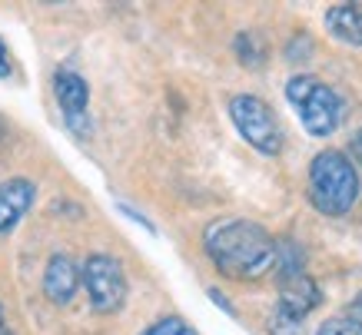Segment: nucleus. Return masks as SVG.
<instances>
[{
  "mask_svg": "<svg viewBox=\"0 0 362 335\" xmlns=\"http://www.w3.org/2000/svg\"><path fill=\"white\" fill-rule=\"evenodd\" d=\"M54 93H57L60 110H64V119L87 117L90 90H87V83H83V76H77L74 70H60V74L54 76Z\"/></svg>",
  "mask_w": 362,
  "mask_h": 335,
  "instance_id": "obj_9",
  "label": "nucleus"
},
{
  "mask_svg": "<svg viewBox=\"0 0 362 335\" xmlns=\"http://www.w3.org/2000/svg\"><path fill=\"white\" fill-rule=\"evenodd\" d=\"M33 183L30 180H4L0 183V233H11L17 226V219L30 209L33 203Z\"/></svg>",
  "mask_w": 362,
  "mask_h": 335,
  "instance_id": "obj_8",
  "label": "nucleus"
},
{
  "mask_svg": "<svg viewBox=\"0 0 362 335\" xmlns=\"http://www.w3.org/2000/svg\"><path fill=\"white\" fill-rule=\"evenodd\" d=\"M316 335H362V332L346 319V315H336V319H326V322L319 325Z\"/></svg>",
  "mask_w": 362,
  "mask_h": 335,
  "instance_id": "obj_12",
  "label": "nucleus"
},
{
  "mask_svg": "<svg viewBox=\"0 0 362 335\" xmlns=\"http://www.w3.org/2000/svg\"><path fill=\"white\" fill-rule=\"evenodd\" d=\"M213 266L230 279H259L276 266V239L252 219H216L203 233Z\"/></svg>",
  "mask_w": 362,
  "mask_h": 335,
  "instance_id": "obj_1",
  "label": "nucleus"
},
{
  "mask_svg": "<svg viewBox=\"0 0 362 335\" xmlns=\"http://www.w3.org/2000/svg\"><path fill=\"white\" fill-rule=\"evenodd\" d=\"M0 335H7V332H4V329H0Z\"/></svg>",
  "mask_w": 362,
  "mask_h": 335,
  "instance_id": "obj_20",
  "label": "nucleus"
},
{
  "mask_svg": "<svg viewBox=\"0 0 362 335\" xmlns=\"http://www.w3.org/2000/svg\"><path fill=\"white\" fill-rule=\"evenodd\" d=\"M11 74V60H7V54H4V44H0V80Z\"/></svg>",
  "mask_w": 362,
  "mask_h": 335,
  "instance_id": "obj_16",
  "label": "nucleus"
},
{
  "mask_svg": "<svg viewBox=\"0 0 362 335\" xmlns=\"http://www.w3.org/2000/svg\"><path fill=\"white\" fill-rule=\"evenodd\" d=\"M230 117L236 123L240 136L250 146H256L266 156H276L283 150V130L276 123V113L269 110V103H263L259 97L252 93H236L230 100Z\"/></svg>",
  "mask_w": 362,
  "mask_h": 335,
  "instance_id": "obj_4",
  "label": "nucleus"
},
{
  "mask_svg": "<svg viewBox=\"0 0 362 335\" xmlns=\"http://www.w3.org/2000/svg\"><path fill=\"white\" fill-rule=\"evenodd\" d=\"M83 286H87L90 305L97 312H117L127 302V276H123L120 259L107 252H93L83 262Z\"/></svg>",
  "mask_w": 362,
  "mask_h": 335,
  "instance_id": "obj_5",
  "label": "nucleus"
},
{
  "mask_svg": "<svg viewBox=\"0 0 362 335\" xmlns=\"http://www.w3.org/2000/svg\"><path fill=\"white\" fill-rule=\"evenodd\" d=\"M326 27L342 44L362 47V7L359 4H336L326 11Z\"/></svg>",
  "mask_w": 362,
  "mask_h": 335,
  "instance_id": "obj_10",
  "label": "nucleus"
},
{
  "mask_svg": "<svg viewBox=\"0 0 362 335\" xmlns=\"http://www.w3.org/2000/svg\"><path fill=\"white\" fill-rule=\"evenodd\" d=\"M346 319H349V322L362 332V292H359V295H356V299L349 302V312H346Z\"/></svg>",
  "mask_w": 362,
  "mask_h": 335,
  "instance_id": "obj_14",
  "label": "nucleus"
},
{
  "mask_svg": "<svg viewBox=\"0 0 362 335\" xmlns=\"http://www.w3.org/2000/svg\"><path fill=\"white\" fill-rule=\"evenodd\" d=\"M209 299H213V302L220 305V309H226V312H230V315H236V312H233V305H230V302H226V295H223V292H216V289H209Z\"/></svg>",
  "mask_w": 362,
  "mask_h": 335,
  "instance_id": "obj_15",
  "label": "nucleus"
},
{
  "mask_svg": "<svg viewBox=\"0 0 362 335\" xmlns=\"http://www.w3.org/2000/svg\"><path fill=\"white\" fill-rule=\"evenodd\" d=\"M0 136H4V123H0Z\"/></svg>",
  "mask_w": 362,
  "mask_h": 335,
  "instance_id": "obj_19",
  "label": "nucleus"
},
{
  "mask_svg": "<svg viewBox=\"0 0 362 335\" xmlns=\"http://www.w3.org/2000/svg\"><path fill=\"white\" fill-rule=\"evenodd\" d=\"M80 289V269L70 256H54L44 272V295L57 305H66Z\"/></svg>",
  "mask_w": 362,
  "mask_h": 335,
  "instance_id": "obj_7",
  "label": "nucleus"
},
{
  "mask_svg": "<svg viewBox=\"0 0 362 335\" xmlns=\"http://www.w3.org/2000/svg\"><path fill=\"white\" fill-rule=\"evenodd\" d=\"M140 335H197V329L189 322H183L180 315H166V319H160V322L146 325Z\"/></svg>",
  "mask_w": 362,
  "mask_h": 335,
  "instance_id": "obj_11",
  "label": "nucleus"
},
{
  "mask_svg": "<svg viewBox=\"0 0 362 335\" xmlns=\"http://www.w3.org/2000/svg\"><path fill=\"white\" fill-rule=\"evenodd\" d=\"M359 196V173L339 150H322L309 163V203L322 216H346Z\"/></svg>",
  "mask_w": 362,
  "mask_h": 335,
  "instance_id": "obj_2",
  "label": "nucleus"
},
{
  "mask_svg": "<svg viewBox=\"0 0 362 335\" xmlns=\"http://www.w3.org/2000/svg\"><path fill=\"white\" fill-rule=\"evenodd\" d=\"M299 319H293V315H286L276 309L273 319H269V329H273V335H299Z\"/></svg>",
  "mask_w": 362,
  "mask_h": 335,
  "instance_id": "obj_13",
  "label": "nucleus"
},
{
  "mask_svg": "<svg viewBox=\"0 0 362 335\" xmlns=\"http://www.w3.org/2000/svg\"><path fill=\"white\" fill-rule=\"evenodd\" d=\"M286 100L299 113L309 136H329V133H336V127L342 119V100L329 83H322V80H316L309 74H299L286 83Z\"/></svg>",
  "mask_w": 362,
  "mask_h": 335,
  "instance_id": "obj_3",
  "label": "nucleus"
},
{
  "mask_svg": "<svg viewBox=\"0 0 362 335\" xmlns=\"http://www.w3.org/2000/svg\"><path fill=\"white\" fill-rule=\"evenodd\" d=\"M352 153H356V160L362 163V130L356 133V136H352Z\"/></svg>",
  "mask_w": 362,
  "mask_h": 335,
  "instance_id": "obj_17",
  "label": "nucleus"
},
{
  "mask_svg": "<svg viewBox=\"0 0 362 335\" xmlns=\"http://www.w3.org/2000/svg\"><path fill=\"white\" fill-rule=\"evenodd\" d=\"M0 329H4V309H0Z\"/></svg>",
  "mask_w": 362,
  "mask_h": 335,
  "instance_id": "obj_18",
  "label": "nucleus"
},
{
  "mask_svg": "<svg viewBox=\"0 0 362 335\" xmlns=\"http://www.w3.org/2000/svg\"><path fill=\"white\" fill-rule=\"evenodd\" d=\"M319 299H322V292H319L316 279H309L306 272H299V276H286V279L279 282V305H276V309L303 322L319 305Z\"/></svg>",
  "mask_w": 362,
  "mask_h": 335,
  "instance_id": "obj_6",
  "label": "nucleus"
}]
</instances>
